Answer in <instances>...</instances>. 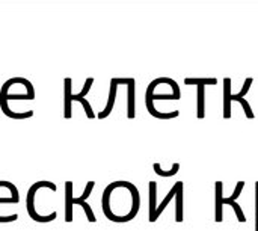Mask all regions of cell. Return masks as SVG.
I'll return each instance as SVG.
<instances>
[{
    "mask_svg": "<svg viewBox=\"0 0 258 231\" xmlns=\"http://www.w3.org/2000/svg\"><path fill=\"white\" fill-rule=\"evenodd\" d=\"M101 209L104 216L116 224L133 221L141 209L139 189L125 180H118L106 186L101 197Z\"/></svg>",
    "mask_w": 258,
    "mask_h": 231,
    "instance_id": "1",
    "label": "cell"
},
{
    "mask_svg": "<svg viewBox=\"0 0 258 231\" xmlns=\"http://www.w3.org/2000/svg\"><path fill=\"white\" fill-rule=\"evenodd\" d=\"M180 98H181L180 85L175 86V88H171L168 91H162L160 77L151 80L148 88H147V91H145V106H147V110H148V113L151 117H154L157 120H174V118L180 117V110L160 112L154 106V101H159V100H180Z\"/></svg>",
    "mask_w": 258,
    "mask_h": 231,
    "instance_id": "2",
    "label": "cell"
},
{
    "mask_svg": "<svg viewBox=\"0 0 258 231\" xmlns=\"http://www.w3.org/2000/svg\"><path fill=\"white\" fill-rule=\"evenodd\" d=\"M35 88L30 80L24 77H12L8 79L0 88V109L5 115L9 112V101L18 100H35Z\"/></svg>",
    "mask_w": 258,
    "mask_h": 231,
    "instance_id": "3",
    "label": "cell"
},
{
    "mask_svg": "<svg viewBox=\"0 0 258 231\" xmlns=\"http://www.w3.org/2000/svg\"><path fill=\"white\" fill-rule=\"evenodd\" d=\"M127 83V77H113L110 80V86H109V97H107V103H106V107L97 113V118L98 120H104L107 118L113 107H115V101H116V95H118V86L119 85H125Z\"/></svg>",
    "mask_w": 258,
    "mask_h": 231,
    "instance_id": "4",
    "label": "cell"
},
{
    "mask_svg": "<svg viewBox=\"0 0 258 231\" xmlns=\"http://www.w3.org/2000/svg\"><path fill=\"white\" fill-rule=\"evenodd\" d=\"M127 118L133 120L136 117V80L127 77Z\"/></svg>",
    "mask_w": 258,
    "mask_h": 231,
    "instance_id": "5",
    "label": "cell"
},
{
    "mask_svg": "<svg viewBox=\"0 0 258 231\" xmlns=\"http://www.w3.org/2000/svg\"><path fill=\"white\" fill-rule=\"evenodd\" d=\"M63 118H73V80L65 77L63 80Z\"/></svg>",
    "mask_w": 258,
    "mask_h": 231,
    "instance_id": "6",
    "label": "cell"
},
{
    "mask_svg": "<svg viewBox=\"0 0 258 231\" xmlns=\"http://www.w3.org/2000/svg\"><path fill=\"white\" fill-rule=\"evenodd\" d=\"M215 221L216 222L224 221V183L222 182L215 183Z\"/></svg>",
    "mask_w": 258,
    "mask_h": 231,
    "instance_id": "7",
    "label": "cell"
},
{
    "mask_svg": "<svg viewBox=\"0 0 258 231\" xmlns=\"http://www.w3.org/2000/svg\"><path fill=\"white\" fill-rule=\"evenodd\" d=\"M20 203V194H18V189L14 183H8L5 192L0 195V204L5 206V204H18Z\"/></svg>",
    "mask_w": 258,
    "mask_h": 231,
    "instance_id": "8",
    "label": "cell"
},
{
    "mask_svg": "<svg viewBox=\"0 0 258 231\" xmlns=\"http://www.w3.org/2000/svg\"><path fill=\"white\" fill-rule=\"evenodd\" d=\"M73 182H65V222H73Z\"/></svg>",
    "mask_w": 258,
    "mask_h": 231,
    "instance_id": "9",
    "label": "cell"
},
{
    "mask_svg": "<svg viewBox=\"0 0 258 231\" xmlns=\"http://www.w3.org/2000/svg\"><path fill=\"white\" fill-rule=\"evenodd\" d=\"M183 204H184V183L178 182V189L175 194V221L177 222H183L184 219Z\"/></svg>",
    "mask_w": 258,
    "mask_h": 231,
    "instance_id": "10",
    "label": "cell"
},
{
    "mask_svg": "<svg viewBox=\"0 0 258 231\" xmlns=\"http://www.w3.org/2000/svg\"><path fill=\"white\" fill-rule=\"evenodd\" d=\"M148 191H150V207H148V221L156 222L154 215L157 210V183L150 182L148 183Z\"/></svg>",
    "mask_w": 258,
    "mask_h": 231,
    "instance_id": "11",
    "label": "cell"
},
{
    "mask_svg": "<svg viewBox=\"0 0 258 231\" xmlns=\"http://www.w3.org/2000/svg\"><path fill=\"white\" fill-rule=\"evenodd\" d=\"M230 94H231V79L225 77L224 79V118H231V101H230Z\"/></svg>",
    "mask_w": 258,
    "mask_h": 231,
    "instance_id": "12",
    "label": "cell"
},
{
    "mask_svg": "<svg viewBox=\"0 0 258 231\" xmlns=\"http://www.w3.org/2000/svg\"><path fill=\"white\" fill-rule=\"evenodd\" d=\"M206 117V86H197V118Z\"/></svg>",
    "mask_w": 258,
    "mask_h": 231,
    "instance_id": "13",
    "label": "cell"
},
{
    "mask_svg": "<svg viewBox=\"0 0 258 231\" xmlns=\"http://www.w3.org/2000/svg\"><path fill=\"white\" fill-rule=\"evenodd\" d=\"M177 189H178V182H175V185H174V186L171 188V191H169V192L166 194V197L163 198V201H162V203H160V204L157 206V210H156V215H154V219H156V221H157V219L160 218V215H162V213H163V210H165V209L168 207V204H169V203H171V201H172V200L175 198Z\"/></svg>",
    "mask_w": 258,
    "mask_h": 231,
    "instance_id": "14",
    "label": "cell"
},
{
    "mask_svg": "<svg viewBox=\"0 0 258 231\" xmlns=\"http://www.w3.org/2000/svg\"><path fill=\"white\" fill-rule=\"evenodd\" d=\"M218 79L216 77H186L184 79V85H194V86H207V85H218Z\"/></svg>",
    "mask_w": 258,
    "mask_h": 231,
    "instance_id": "15",
    "label": "cell"
},
{
    "mask_svg": "<svg viewBox=\"0 0 258 231\" xmlns=\"http://www.w3.org/2000/svg\"><path fill=\"white\" fill-rule=\"evenodd\" d=\"M153 169H154V172H156L159 177L169 179V177H174V176L180 171V163H172L171 169H162V165L156 162V163H153Z\"/></svg>",
    "mask_w": 258,
    "mask_h": 231,
    "instance_id": "16",
    "label": "cell"
},
{
    "mask_svg": "<svg viewBox=\"0 0 258 231\" xmlns=\"http://www.w3.org/2000/svg\"><path fill=\"white\" fill-rule=\"evenodd\" d=\"M230 101H237V103H240L242 107H243L245 115H246L249 120H254V118H255V113H254V110H252V107H251L248 98H242V97H239L237 94H233V92H231V94H230Z\"/></svg>",
    "mask_w": 258,
    "mask_h": 231,
    "instance_id": "17",
    "label": "cell"
},
{
    "mask_svg": "<svg viewBox=\"0 0 258 231\" xmlns=\"http://www.w3.org/2000/svg\"><path fill=\"white\" fill-rule=\"evenodd\" d=\"M73 101H79V103L83 106V109H85V115H86L89 120H94V118H97V113L92 110V106H91V103H89L86 98H83V97H79V95L73 94Z\"/></svg>",
    "mask_w": 258,
    "mask_h": 231,
    "instance_id": "18",
    "label": "cell"
},
{
    "mask_svg": "<svg viewBox=\"0 0 258 231\" xmlns=\"http://www.w3.org/2000/svg\"><path fill=\"white\" fill-rule=\"evenodd\" d=\"M224 206H231V209L236 212L237 221L239 222H246V216H245V213H243V210H242V207H240V204L237 201H230L227 197H224Z\"/></svg>",
    "mask_w": 258,
    "mask_h": 231,
    "instance_id": "19",
    "label": "cell"
},
{
    "mask_svg": "<svg viewBox=\"0 0 258 231\" xmlns=\"http://www.w3.org/2000/svg\"><path fill=\"white\" fill-rule=\"evenodd\" d=\"M73 204H74V206H80V207L85 210V215H86V218H88L89 222H95V221H97V218H95V215H94L91 206H89L86 201H73Z\"/></svg>",
    "mask_w": 258,
    "mask_h": 231,
    "instance_id": "20",
    "label": "cell"
},
{
    "mask_svg": "<svg viewBox=\"0 0 258 231\" xmlns=\"http://www.w3.org/2000/svg\"><path fill=\"white\" fill-rule=\"evenodd\" d=\"M94 188H95V182H88V183H86V186H85L83 194H82L80 197L74 198L73 201H86V200L89 198V195H91V192H92V189H94Z\"/></svg>",
    "mask_w": 258,
    "mask_h": 231,
    "instance_id": "21",
    "label": "cell"
},
{
    "mask_svg": "<svg viewBox=\"0 0 258 231\" xmlns=\"http://www.w3.org/2000/svg\"><path fill=\"white\" fill-rule=\"evenodd\" d=\"M252 83H254V79H252V77H248V79L243 82V86H242L240 92H237V95H239V97H242V98H246V95H248V92H249V89H251Z\"/></svg>",
    "mask_w": 258,
    "mask_h": 231,
    "instance_id": "22",
    "label": "cell"
},
{
    "mask_svg": "<svg viewBox=\"0 0 258 231\" xmlns=\"http://www.w3.org/2000/svg\"><path fill=\"white\" fill-rule=\"evenodd\" d=\"M245 189V182H239L237 185H236V189H234V192L230 195V197H227L230 201H237V198L242 195V191Z\"/></svg>",
    "mask_w": 258,
    "mask_h": 231,
    "instance_id": "23",
    "label": "cell"
},
{
    "mask_svg": "<svg viewBox=\"0 0 258 231\" xmlns=\"http://www.w3.org/2000/svg\"><path fill=\"white\" fill-rule=\"evenodd\" d=\"M92 85H94V77H88V79H86V82H85V86H83V88H82V91H80L79 94H76V95L86 98V95H88V92L91 91Z\"/></svg>",
    "mask_w": 258,
    "mask_h": 231,
    "instance_id": "24",
    "label": "cell"
},
{
    "mask_svg": "<svg viewBox=\"0 0 258 231\" xmlns=\"http://www.w3.org/2000/svg\"><path fill=\"white\" fill-rule=\"evenodd\" d=\"M254 189H255V231H258V182H255Z\"/></svg>",
    "mask_w": 258,
    "mask_h": 231,
    "instance_id": "25",
    "label": "cell"
}]
</instances>
